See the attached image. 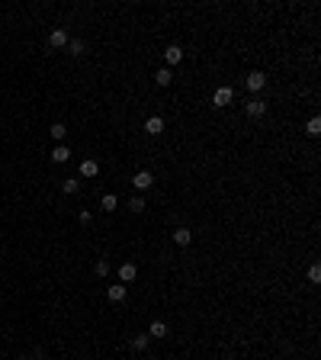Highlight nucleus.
Segmentation results:
<instances>
[{
	"label": "nucleus",
	"mask_w": 321,
	"mask_h": 360,
	"mask_svg": "<svg viewBox=\"0 0 321 360\" xmlns=\"http://www.w3.org/2000/svg\"><path fill=\"white\" fill-rule=\"evenodd\" d=\"M244 84H248V90H263V87H267V74H263V71H251L248 74V77H244Z\"/></svg>",
	"instance_id": "obj_1"
},
{
	"label": "nucleus",
	"mask_w": 321,
	"mask_h": 360,
	"mask_svg": "<svg viewBox=\"0 0 321 360\" xmlns=\"http://www.w3.org/2000/svg\"><path fill=\"white\" fill-rule=\"evenodd\" d=\"M126 296H128L126 283H113V287L106 289V299H109V302H126Z\"/></svg>",
	"instance_id": "obj_2"
},
{
	"label": "nucleus",
	"mask_w": 321,
	"mask_h": 360,
	"mask_svg": "<svg viewBox=\"0 0 321 360\" xmlns=\"http://www.w3.org/2000/svg\"><path fill=\"white\" fill-rule=\"evenodd\" d=\"M231 100H235V90H231V87H218L215 97H212V103H215V106H228Z\"/></svg>",
	"instance_id": "obj_3"
},
{
	"label": "nucleus",
	"mask_w": 321,
	"mask_h": 360,
	"mask_svg": "<svg viewBox=\"0 0 321 360\" xmlns=\"http://www.w3.org/2000/svg\"><path fill=\"white\" fill-rule=\"evenodd\" d=\"M67 42H71V39H67L64 29H52V36H49V45H52V49H64Z\"/></svg>",
	"instance_id": "obj_4"
},
{
	"label": "nucleus",
	"mask_w": 321,
	"mask_h": 360,
	"mask_svg": "<svg viewBox=\"0 0 321 360\" xmlns=\"http://www.w3.org/2000/svg\"><path fill=\"white\" fill-rule=\"evenodd\" d=\"M132 183H135V190H148V187L154 183V177H151V171H138V174L132 177Z\"/></svg>",
	"instance_id": "obj_5"
},
{
	"label": "nucleus",
	"mask_w": 321,
	"mask_h": 360,
	"mask_svg": "<svg viewBox=\"0 0 321 360\" xmlns=\"http://www.w3.org/2000/svg\"><path fill=\"white\" fill-rule=\"evenodd\" d=\"M164 61H167V65H180V61H183V49H180V45H167Z\"/></svg>",
	"instance_id": "obj_6"
},
{
	"label": "nucleus",
	"mask_w": 321,
	"mask_h": 360,
	"mask_svg": "<svg viewBox=\"0 0 321 360\" xmlns=\"http://www.w3.org/2000/svg\"><path fill=\"white\" fill-rule=\"evenodd\" d=\"M100 174V164L93 158H87V161H80V177H97Z\"/></svg>",
	"instance_id": "obj_7"
},
{
	"label": "nucleus",
	"mask_w": 321,
	"mask_h": 360,
	"mask_svg": "<svg viewBox=\"0 0 321 360\" xmlns=\"http://www.w3.org/2000/svg\"><path fill=\"white\" fill-rule=\"evenodd\" d=\"M135 277H138V267H135V264H122L119 267V280L122 283H132Z\"/></svg>",
	"instance_id": "obj_8"
},
{
	"label": "nucleus",
	"mask_w": 321,
	"mask_h": 360,
	"mask_svg": "<svg viewBox=\"0 0 321 360\" xmlns=\"http://www.w3.org/2000/svg\"><path fill=\"white\" fill-rule=\"evenodd\" d=\"M52 161H55V164H64V161H71V148H67V145H58V148L52 151Z\"/></svg>",
	"instance_id": "obj_9"
},
{
	"label": "nucleus",
	"mask_w": 321,
	"mask_h": 360,
	"mask_svg": "<svg viewBox=\"0 0 321 360\" xmlns=\"http://www.w3.org/2000/svg\"><path fill=\"white\" fill-rule=\"evenodd\" d=\"M145 129H148V135H161L164 132V119L161 116H151V119L145 122Z\"/></svg>",
	"instance_id": "obj_10"
},
{
	"label": "nucleus",
	"mask_w": 321,
	"mask_h": 360,
	"mask_svg": "<svg viewBox=\"0 0 321 360\" xmlns=\"http://www.w3.org/2000/svg\"><path fill=\"white\" fill-rule=\"evenodd\" d=\"M190 241H193V235H190V228H177V232H174V244H180V248H187Z\"/></svg>",
	"instance_id": "obj_11"
},
{
	"label": "nucleus",
	"mask_w": 321,
	"mask_h": 360,
	"mask_svg": "<svg viewBox=\"0 0 321 360\" xmlns=\"http://www.w3.org/2000/svg\"><path fill=\"white\" fill-rule=\"evenodd\" d=\"M263 113H267V103H263V100H251L248 103V116H263Z\"/></svg>",
	"instance_id": "obj_12"
},
{
	"label": "nucleus",
	"mask_w": 321,
	"mask_h": 360,
	"mask_svg": "<svg viewBox=\"0 0 321 360\" xmlns=\"http://www.w3.org/2000/svg\"><path fill=\"white\" fill-rule=\"evenodd\" d=\"M116 206H119V200H116V193H106L103 200H100V209H103V213H113Z\"/></svg>",
	"instance_id": "obj_13"
},
{
	"label": "nucleus",
	"mask_w": 321,
	"mask_h": 360,
	"mask_svg": "<svg viewBox=\"0 0 321 360\" xmlns=\"http://www.w3.org/2000/svg\"><path fill=\"white\" fill-rule=\"evenodd\" d=\"M148 338H167V325H164V322H151V328H148Z\"/></svg>",
	"instance_id": "obj_14"
},
{
	"label": "nucleus",
	"mask_w": 321,
	"mask_h": 360,
	"mask_svg": "<svg viewBox=\"0 0 321 360\" xmlns=\"http://www.w3.org/2000/svg\"><path fill=\"white\" fill-rule=\"evenodd\" d=\"M64 135H67V126H64V122H55V126H52V139L64 142Z\"/></svg>",
	"instance_id": "obj_15"
},
{
	"label": "nucleus",
	"mask_w": 321,
	"mask_h": 360,
	"mask_svg": "<svg viewBox=\"0 0 321 360\" xmlns=\"http://www.w3.org/2000/svg\"><path fill=\"white\" fill-rule=\"evenodd\" d=\"M305 132H309V135H318V132H321V119H318V116H312V119H309V126H305Z\"/></svg>",
	"instance_id": "obj_16"
},
{
	"label": "nucleus",
	"mask_w": 321,
	"mask_h": 360,
	"mask_svg": "<svg viewBox=\"0 0 321 360\" xmlns=\"http://www.w3.org/2000/svg\"><path fill=\"white\" fill-rule=\"evenodd\" d=\"M154 80H158L161 87H167V84H170V71H167V68H161V71L154 74Z\"/></svg>",
	"instance_id": "obj_17"
},
{
	"label": "nucleus",
	"mask_w": 321,
	"mask_h": 360,
	"mask_svg": "<svg viewBox=\"0 0 321 360\" xmlns=\"http://www.w3.org/2000/svg\"><path fill=\"white\" fill-rule=\"evenodd\" d=\"M67 49H71V55H84V42H80V39H71Z\"/></svg>",
	"instance_id": "obj_18"
},
{
	"label": "nucleus",
	"mask_w": 321,
	"mask_h": 360,
	"mask_svg": "<svg viewBox=\"0 0 321 360\" xmlns=\"http://www.w3.org/2000/svg\"><path fill=\"white\" fill-rule=\"evenodd\" d=\"M132 348L145 351V348H148V335H135V338H132Z\"/></svg>",
	"instance_id": "obj_19"
},
{
	"label": "nucleus",
	"mask_w": 321,
	"mask_h": 360,
	"mask_svg": "<svg viewBox=\"0 0 321 360\" xmlns=\"http://www.w3.org/2000/svg\"><path fill=\"white\" fill-rule=\"evenodd\" d=\"M61 190H64V193H77L80 183H77V180H64V183H61Z\"/></svg>",
	"instance_id": "obj_20"
},
{
	"label": "nucleus",
	"mask_w": 321,
	"mask_h": 360,
	"mask_svg": "<svg viewBox=\"0 0 321 360\" xmlns=\"http://www.w3.org/2000/svg\"><path fill=\"white\" fill-rule=\"evenodd\" d=\"M128 206H132V213H141V209H145V200H141V196H135Z\"/></svg>",
	"instance_id": "obj_21"
},
{
	"label": "nucleus",
	"mask_w": 321,
	"mask_h": 360,
	"mask_svg": "<svg viewBox=\"0 0 321 360\" xmlns=\"http://www.w3.org/2000/svg\"><path fill=\"white\" fill-rule=\"evenodd\" d=\"M309 280H312V283H318V280H321V267H318V264L309 270Z\"/></svg>",
	"instance_id": "obj_22"
},
{
	"label": "nucleus",
	"mask_w": 321,
	"mask_h": 360,
	"mask_svg": "<svg viewBox=\"0 0 321 360\" xmlns=\"http://www.w3.org/2000/svg\"><path fill=\"white\" fill-rule=\"evenodd\" d=\"M109 274V264L106 261H97V277H106Z\"/></svg>",
	"instance_id": "obj_23"
}]
</instances>
